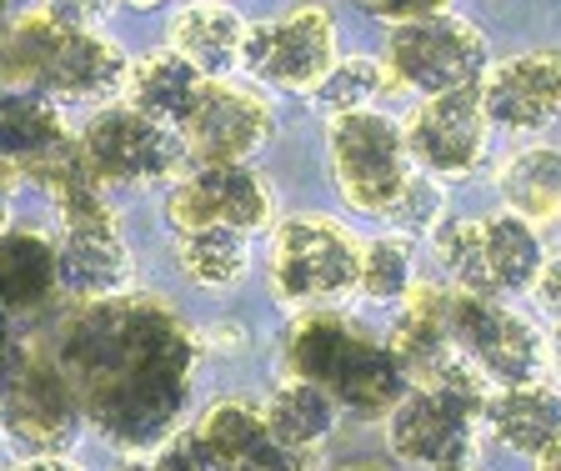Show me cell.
Instances as JSON below:
<instances>
[{"instance_id":"6da1fadb","label":"cell","mask_w":561,"mask_h":471,"mask_svg":"<svg viewBox=\"0 0 561 471\" xmlns=\"http://www.w3.org/2000/svg\"><path fill=\"white\" fill-rule=\"evenodd\" d=\"M46 346L81 401L85 426L121 457L151 451L181 432L201 346L165 296L126 291L111 301H85L60 317Z\"/></svg>"},{"instance_id":"7a4b0ae2","label":"cell","mask_w":561,"mask_h":471,"mask_svg":"<svg viewBox=\"0 0 561 471\" xmlns=\"http://www.w3.org/2000/svg\"><path fill=\"white\" fill-rule=\"evenodd\" d=\"M126 46L111 31H66L41 5L11 11L0 25V81L15 91L46 95L60 111H101L121 101Z\"/></svg>"},{"instance_id":"3957f363","label":"cell","mask_w":561,"mask_h":471,"mask_svg":"<svg viewBox=\"0 0 561 471\" xmlns=\"http://www.w3.org/2000/svg\"><path fill=\"white\" fill-rule=\"evenodd\" d=\"M362 272V236L327 211H291L271 221L266 276L280 311H341L356 296Z\"/></svg>"},{"instance_id":"277c9868","label":"cell","mask_w":561,"mask_h":471,"mask_svg":"<svg viewBox=\"0 0 561 471\" xmlns=\"http://www.w3.org/2000/svg\"><path fill=\"white\" fill-rule=\"evenodd\" d=\"M46 206L56 216L60 296H70L76 307L126 296L136 286V251H130L121 200L105 196L95 181H76Z\"/></svg>"},{"instance_id":"5b68a950","label":"cell","mask_w":561,"mask_h":471,"mask_svg":"<svg viewBox=\"0 0 561 471\" xmlns=\"http://www.w3.org/2000/svg\"><path fill=\"white\" fill-rule=\"evenodd\" d=\"M76 146H81L85 176L105 191V196H161L181 171H186V146L171 126L130 111L126 101L91 111L76 126Z\"/></svg>"},{"instance_id":"8992f818","label":"cell","mask_w":561,"mask_h":471,"mask_svg":"<svg viewBox=\"0 0 561 471\" xmlns=\"http://www.w3.org/2000/svg\"><path fill=\"white\" fill-rule=\"evenodd\" d=\"M81 401L50 346L15 336V346L0 356V436L21 457H41V451H70L81 441Z\"/></svg>"},{"instance_id":"52a82bcc","label":"cell","mask_w":561,"mask_h":471,"mask_svg":"<svg viewBox=\"0 0 561 471\" xmlns=\"http://www.w3.org/2000/svg\"><path fill=\"white\" fill-rule=\"evenodd\" d=\"M341 60V25L327 0H291L266 21H251L241 76L276 95H311Z\"/></svg>"},{"instance_id":"ba28073f","label":"cell","mask_w":561,"mask_h":471,"mask_svg":"<svg viewBox=\"0 0 561 471\" xmlns=\"http://www.w3.org/2000/svg\"><path fill=\"white\" fill-rule=\"evenodd\" d=\"M327 171L336 181V196L362 216H386L416 176L401 120L381 106L327 116Z\"/></svg>"},{"instance_id":"9c48e42d","label":"cell","mask_w":561,"mask_h":471,"mask_svg":"<svg viewBox=\"0 0 561 471\" xmlns=\"http://www.w3.org/2000/svg\"><path fill=\"white\" fill-rule=\"evenodd\" d=\"M432 251L442 272L467 296H506L537 286L547 251L531 221L496 211L486 221H446L432 231Z\"/></svg>"},{"instance_id":"30bf717a","label":"cell","mask_w":561,"mask_h":471,"mask_svg":"<svg viewBox=\"0 0 561 471\" xmlns=\"http://www.w3.org/2000/svg\"><path fill=\"white\" fill-rule=\"evenodd\" d=\"M486 387H407L386 412V447L421 471H471L481 451Z\"/></svg>"},{"instance_id":"8fae6325","label":"cell","mask_w":561,"mask_h":471,"mask_svg":"<svg viewBox=\"0 0 561 471\" xmlns=\"http://www.w3.org/2000/svg\"><path fill=\"white\" fill-rule=\"evenodd\" d=\"M175 136L186 146V165H256L276 141V106L245 76H216L201 81Z\"/></svg>"},{"instance_id":"7c38bea8","label":"cell","mask_w":561,"mask_h":471,"mask_svg":"<svg viewBox=\"0 0 561 471\" xmlns=\"http://www.w3.org/2000/svg\"><path fill=\"white\" fill-rule=\"evenodd\" d=\"M486 36L461 15H421V21H401L386 36V76L407 91L442 95V91H467L481 85L486 76Z\"/></svg>"},{"instance_id":"4fadbf2b","label":"cell","mask_w":561,"mask_h":471,"mask_svg":"<svg viewBox=\"0 0 561 471\" xmlns=\"http://www.w3.org/2000/svg\"><path fill=\"white\" fill-rule=\"evenodd\" d=\"M161 221L171 231L226 226L256 241L276 221V186L261 165H186L161 191Z\"/></svg>"},{"instance_id":"5bb4252c","label":"cell","mask_w":561,"mask_h":471,"mask_svg":"<svg viewBox=\"0 0 561 471\" xmlns=\"http://www.w3.org/2000/svg\"><path fill=\"white\" fill-rule=\"evenodd\" d=\"M446 331H451L456 352L481 371V381L526 387V381H541V371H547V342H541V331L531 326L522 311L506 307L502 296L451 291Z\"/></svg>"},{"instance_id":"9a60e30c","label":"cell","mask_w":561,"mask_h":471,"mask_svg":"<svg viewBox=\"0 0 561 471\" xmlns=\"http://www.w3.org/2000/svg\"><path fill=\"white\" fill-rule=\"evenodd\" d=\"M407 136V156L411 165H421V176L432 181H451V176H471L486 161V141H491V120L481 106V91H442L426 95L401 126Z\"/></svg>"},{"instance_id":"2e32d148","label":"cell","mask_w":561,"mask_h":471,"mask_svg":"<svg viewBox=\"0 0 561 471\" xmlns=\"http://www.w3.org/2000/svg\"><path fill=\"white\" fill-rule=\"evenodd\" d=\"M477 91L491 126L512 136H537L551 120H561V50H526L496 66Z\"/></svg>"},{"instance_id":"e0dca14e","label":"cell","mask_w":561,"mask_h":471,"mask_svg":"<svg viewBox=\"0 0 561 471\" xmlns=\"http://www.w3.org/2000/svg\"><path fill=\"white\" fill-rule=\"evenodd\" d=\"M60 301L56 231L35 221L0 226V311L11 321L46 317Z\"/></svg>"},{"instance_id":"ac0fdd59","label":"cell","mask_w":561,"mask_h":471,"mask_svg":"<svg viewBox=\"0 0 561 471\" xmlns=\"http://www.w3.org/2000/svg\"><path fill=\"white\" fill-rule=\"evenodd\" d=\"M245 31H251V21L236 11L231 0H186L165 21V50H175L201 81L241 76Z\"/></svg>"},{"instance_id":"d6986e66","label":"cell","mask_w":561,"mask_h":471,"mask_svg":"<svg viewBox=\"0 0 561 471\" xmlns=\"http://www.w3.org/2000/svg\"><path fill=\"white\" fill-rule=\"evenodd\" d=\"M366 342L371 336L341 311H306V317L291 321L286 342H280V371L296 381H311L331 397V387L341 381V371Z\"/></svg>"},{"instance_id":"ffe728a7","label":"cell","mask_w":561,"mask_h":471,"mask_svg":"<svg viewBox=\"0 0 561 471\" xmlns=\"http://www.w3.org/2000/svg\"><path fill=\"white\" fill-rule=\"evenodd\" d=\"M486 432L502 441L506 451L537 461L551 441H561V391L526 381V387H502L486 397Z\"/></svg>"},{"instance_id":"44dd1931","label":"cell","mask_w":561,"mask_h":471,"mask_svg":"<svg viewBox=\"0 0 561 471\" xmlns=\"http://www.w3.org/2000/svg\"><path fill=\"white\" fill-rule=\"evenodd\" d=\"M171 256L175 272L186 276L196 291L226 296L236 286H245L251 276V261H256V246L251 236L226 231V226H196V231H171Z\"/></svg>"},{"instance_id":"7402d4cb","label":"cell","mask_w":561,"mask_h":471,"mask_svg":"<svg viewBox=\"0 0 561 471\" xmlns=\"http://www.w3.org/2000/svg\"><path fill=\"white\" fill-rule=\"evenodd\" d=\"M261 416H266V436L276 447L306 451V457H316L341 426L336 401H331L321 387L296 381V377H280L276 387H271V397L261 401Z\"/></svg>"},{"instance_id":"603a6c76","label":"cell","mask_w":561,"mask_h":471,"mask_svg":"<svg viewBox=\"0 0 561 471\" xmlns=\"http://www.w3.org/2000/svg\"><path fill=\"white\" fill-rule=\"evenodd\" d=\"M196 91H201V76L191 71L175 50L156 46V50H146V56H136L126 66L121 101H126L130 111H140V116H151V120H161V126L181 130V120H186Z\"/></svg>"},{"instance_id":"cb8c5ba5","label":"cell","mask_w":561,"mask_h":471,"mask_svg":"<svg viewBox=\"0 0 561 471\" xmlns=\"http://www.w3.org/2000/svg\"><path fill=\"white\" fill-rule=\"evenodd\" d=\"M66 136H70L66 111L50 106L46 95L0 85V165H11L15 181H21L25 165L56 151Z\"/></svg>"},{"instance_id":"d4e9b609","label":"cell","mask_w":561,"mask_h":471,"mask_svg":"<svg viewBox=\"0 0 561 471\" xmlns=\"http://www.w3.org/2000/svg\"><path fill=\"white\" fill-rule=\"evenodd\" d=\"M506 211L522 221H557L561 216V151L557 146H526L496 171Z\"/></svg>"},{"instance_id":"484cf974","label":"cell","mask_w":561,"mask_h":471,"mask_svg":"<svg viewBox=\"0 0 561 471\" xmlns=\"http://www.w3.org/2000/svg\"><path fill=\"white\" fill-rule=\"evenodd\" d=\"M191 432H196L226 467H236V461L251 457V451L266 441V416H261L256 397H221L201 412V422L191 426Z\"/></svg>"},{"instance_id":"4316f807","label":"cell","mask_w":561,"mask_h":471,"mask_svg":"<svg viewBox=\"0 0 561 471\" xmlns=\"http://www.w3.org/2000/svg\"><path fill=\"white\" fill-rule=\"evenodd\" d=\"M411 286H416V251H411L407 236L381 231V236H371V241H362L356 296H366L376 307H391V301H407Z\"/></svg>"},{"instance_id":"83f0119b","label":"cell","mask_w":561,"mask_h":471,"mask_svg":"<svg viewBox=\"0 0 561 471\" xmlns=\"http://www.w3.org/2000/svg\"><path fill=\"white\" fill-rule=\"evenodd\" d=\"M391 85L386 66L376 56H341L327 71V81L311 91V106L321 116H346V111H371L381 91Z\"/></svg>"},{"instance_id":"f1b7e54d","label":"cell","mask_w":561,"mask_h":471,"mask_svg":"<svg viewBox=\"0 0 561 471\" xmlns=\"http://www.w3.org/2000/svg\"><path fill=\"white\" fill-rule=\"evenodd\" d=\"M397 236H432L442 226V191H436L432 176H411V186L397 196V206L381 216Z\"/></svg>"},{"instance_id":"f546056e","label":"cell","mask_w":561,"mask_h":471,"mask_svg":"<svg viewBox=\"0 0 561 471\" xmlns=\"http://www.w3.org/2000/svg\"><path fill=\"white\" fill-rule=\"evenodd\" d=\"M146 471H231L196 432H171L161 447L146 451Z\"/></svg>"},{"instance_id":"4dcf8cb0","label":"cell","mask_w":561,"mask_h":471,"mask_svg":"<svg viewBox=\"0 0 561 471\" xmlns=\"http://www.w3.org/2000/svg\"><path fill=\"white\" fill-rule=\"evenodd\" d=\"M35 5L66 31H111L121 11V0H35Z\"/></svg>"},{"instance_id":"1f68e13d","label":"cell","mask_w":561,"mask_h":471,"mask_svg":"<svg viewBox=\"0 0 561 471\" xmlns=\"http://www.w3.org/2000/svg\"><path fill=\"white\" fill-rule=\"evenodd\" d=\"M231 471H311V457L306 451H291V447H276V441H261L251 457H241Z\"/></svg>"},{"instance_id":"d6a6232c","label":"cell","mask_w":561,"mask_h":471,"mask_svg":"<svg viewBox=\"0 0 561 471\" xmlns=\"http://www.w3.org/2000/svg\"><path fill=\"white\" fill-rule=\"evenodd\" d=\"M366 15H376V21H391V25H401V21H421V15H442L451 0H356Z\"/></svg>"},{"instance_id":"836d02e7","label":"cell","mask_w":561,"mask_h":471,"mask_svg":"<svg viewBox=\"0 0 561 471\" xmlns=\"http://www.w3.org/2000/svg\"><path fill=\"white\" fill-rule=\"evenodd\" d=\"M5 471H85L70 451H41V457H15Z\"/></svg>"},{"instance_id":"e575fe53","label":"cell","mask_w":561,"mask_h":471,"mask_svg":"<svg viewBox=\"0 0 561 471\" xmlns=\"http://www.w3.org/2000/svg\"><path fill=\"white\" fill-rule=\"evenodd\" d=\"M537 296H541V307L551 311V317L561 321V261H547L537 276Z\"/></svg>"},{"instance_id":"d590c367","label":"cell","mask_w":561,"mask_h":471,"mask_svg":"<svg viewBox=\"0 0 561 471\" xmlns=\"http://www.w3.org/2000/svg\"><path fill=\"white\" fill-rule=\"evenodd\" d=\"M15 191H21L15 171H11V165H0V226L15 221Z\"/></svg>"},{"instance_id":"8d00e7d4","label":"cell","mask_w":561,"mask_h":471,"mask_svg":"<svg viewBox=\"0 0 561 471\" xmlns=\"http://www.w3.org/2000/svg\"><path fill=\"white\" fill-rule=\"evenodd\" d=\"M331 471H391V467H386V461H376V457H341Z\"/></svg>"},{"instance_id":"74e56055","label":"cell","mask_w":561,"mask_h":471,"mask_svg":"<svg viewBox=\"0 0 561 471\" xmlns=\"http://www.w3.org/2000/svg\"><path fill=\"white\" fill-rule=\"evenodd\" d=\"M15 336H21V331H15V321L5 317V311H0V356H5V352L15 346Z\"/></svg>"},{"instance_id":"f35d334b","label":"cell","mask_w":561,"mask_h":471,"mask_svg":"<svg viewBox=\"0 0 561 471\" xmlns=\"http://www.w3.org/2000/svg\"><path fill=\"white\" fill-rule=\"evenodd\" d=\"M121 5H130V11H156V5H165V0H121Z\"/></svg>"},{"instance_id":"ab89813d","label":"cell","mask_w":561,"mask_h":471,"mask_svg":"<svg viewBox=\"0 0 561 471\" xmlns=\"http://www.w3.org/2000/svg\"><path fill=\"white\" fill-rule=\"evenodd\" d=\"M11 11H15V0H0V25L11 21Z\"/></svg>"},{"instance_id":"60d3db41","label":"cell","mask_w":561,"mask_h":471,"mask_svg":"<svg viewBox=\"0 0 561 471\" xmlns=\"http://www.w3.org/2000/svg\"><path fill=\"white\" fill-rule=\"evenodd\" d=\"M557 366H561V336H557Z\"/></svg>"},{"instance_id":"b9f144b4","label":"cell","mask_w":561,"mask_h":471,"mask_svg":"<svg viewBox=\"0 0 561 471\" xmlns=\"http://www.w3.org/2000/svg\"><path fill=\"white\" fill-rule=\"evenodd\" d=\"M0 85H5V81H0Z\"/></svg>"}]
</instances>
